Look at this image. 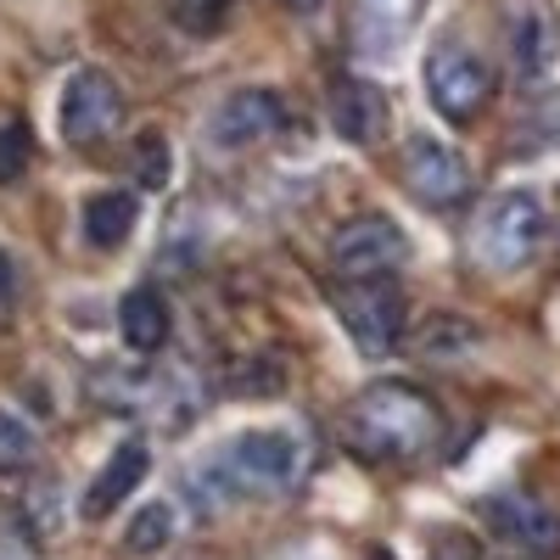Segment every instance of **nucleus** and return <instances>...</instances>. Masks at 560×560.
<instances>
[{
  "label": "nucleus",
  "mask_w": 560,
  "mask_h": 560,
  "mask_svg": "<svg viewBox=\"0 0 560 560\" xmlns=\"http://www.w3.org/2000/svg\"><path fill=\"white\" fill-rule=\"evenodd\" d=\"M427 96L448 124H471L493 96V73L471 45H438L427 62Z\"/></svg>",
  "instance_id": "39448f33"
},
{
  "label": "nucleus",
  "mask_w": 560,
  "mask_h": 560,
  "mask_svg": "<svg viewBox=\"0 0 560 560\" xmlns=\"http://www.w3.org/2000/svg\"><path fill=\"white\" fill-rule=\"evenodd\" d=\"M560 57V23L544 0H522L510 12V62H516L522 79H544Z\"/></svg>",
  "instance_id": "f8f14e48"
},
{
  "label": "nucleus",
  "mask_w": 560,
  "mask_h": 560,
  "mask_svg": "<svg viewBox=\"0 0 560 560\" xmlns=\"http://www.w3.org/2000/svg\"><path fill=\"white\" fill-rule=\"evenodd\" d=\"M124 118V90L102 73V68H79L62 84V102H57V129L73 147H90V140L113 135Z\"/></svg>",
  "instance_id": "0eeeda50"
},
{
  "label": "nucleus",
  "mask_w": 560,
  "mask_h": 560,
  "mask_svg": "<svg viewBox=\"0 0 560 560\" xmlns=\"http://www.w3.org/2000/svg\"><path fill=\"white\" fill-rule=\"evenodd\" d=\"M420 0H359L353 7V51L370 62H393L415 34Z\"/></svg>",
  "instance_id": "9b49d317"
},
{
  "label": "nucleus",
  "mask_w": 560,
  "mask_h": 560,
  "mask_svg": "<svg viewBox=\"0 0 560 560\" xmlns=\"http://www.w3.org/2000/svg\"><path fill=\"white\" fill-rule=\"evenodd\" d=\"M404 258H409V242H404V230H398L387 213L348 219L337 236H331V269H337L342 280H376V275H393Z\"/></svg>",
  "instance_id": "423d86ee"
},
{
  "label": "nucleus",
  "mask_w": 560,
  "mask_h": 560,
  "mask_svg": "<svg viewBox=\"0 0 560 560\" xmlns=\"http://www.w3.org/2000/svg\"><path fill=\"white\" fill-rule=\"evenodd\" d=\"M28 152H34V135H28V124H23V118H0V185L23 179Z\"/></svg>",
  "instance_id": "412c9836"
},
{
  "label": "nucleus",
  "mask_w": 560,
  "mask_h": 560,
  "mask_svg": "<svg viewBox=\"0 0 560 560\" xmlns=\"http://www.w3.org/2000/svg\"><path fill=\"white\" fill-rule=\"evenodd\" d=\"M482 522L516 555H555L560 549V516L533 493H493L482 504Z\"/></svg>",
  "instance_id": "9d476101"
},
{
  "label": "nucleus",
  "mask_w": 560,
  "mask_h": 560,
  "mask_svg": "<svg viewBox=\"0 0 560 560\" xmlns=\"http://www.w3.org/2000/svg\"><path fill=\"white\" fill-rule=\"evenodd\" d=\"M404 185L409 197H420L427 208H459L471 197V168L465 158L438 135H415L404 147Z\"/></svg>",
  "instance_id": "6e6552de"
},
{
  "label": "nucleus",
  "mask_w": 560,
  "mask_h": 560,
  "mask_svg": "<svg viewBox=\"0 0 560 560\" xmlns=\"http://www.w3.org/2000/svg\"><path fill=\"white\" fill-rule=\"evenodd\" d=\"M432 560H482V549H477V538H465V533H443L432 544Z\"/></svg>",
  "instance_id": "5701e85b"
},
{
  "label": "nucleus",
  "mask_w": 560,
  "mask_h": 560,
  "mask_svg": "<svg viewBox=\"0 0 560 560\" xmlns=\"http://www.w3.org/2000/svg\"><path fill=\"white\" fill-rule=\"evenodd\" d=\"M287 124V107H280L275 90H230V96L213 107L208 118V140L224 152H247V147H264V140Z\"/></svg>",
  "instance_id": "1a4fd4ad"
},
{
  "label": "nucleus",
  "mask_w": 560,
  "mask_h": 560,
  "mask_svg": "<svg viewBox=\"0 0 560 560\" xmlns=\"http://www.w3.org/2000/svg\"><path fill=\"white\" fill-rule=\"evenodd\" d=\"M118 331L135 353H158L174 331V314H168V298L158 287H135L124 303H118Z\"/></svg>",
  "instance_id": "2eb2a0df"
},
{
  "label": "nucleus",
  "mask_w": 560,
  "mask_h": 560,
  "mask_svg": "<svg viewBox=\"0 0 560 560\" xmlns=\"http://www.w3.org/2000/svg\"><path fill=\"white\" fill-rule=\"evenodd\" d=\"M135 168H140V185H163L168 179V140L163 135H140Z\"/></svg>",
  "instance_id": "4be33fe9"
},
{
  "label": "nucleus",
  "mask_w": 560,
  "mask_h": 560,
  "mask_svg": "<svg viewBox=\"0 0 560 560\" xmlns=\"http://www.w3.org/2000/svg\"><path fill=\"white\" fill-rule=\"evenodd\" d=\"M0 560H28V555H18V549H0Z\"/></svg>",
  "instance_id": "bb28decb"
},
{
  "label": "nucleus",
  "mask_w": 560,
  "mask_h": 560,
  "mask_svg": "<svg viewBox=\"0 0 560 560\" xmlns=\"http://www.w3.org/2000/svg\"><path fill=\"white\" fill-rule=\"evenodd\" d=\"M303 471H308V443L287 427H253L213 454V477L230 493H287L303 482Z\"/></svg>",
  "instance_id": "f03ea898"
},
{
  "label": "nucleus",
  "mask_w": 560,
  "mask_h": 560,
  "mask_svg": "<svg viewBox=\"0 0 560 560\" xmlns=\"http://www.w3.org/2000/svg\"><path fill=\"white\" fill-rule=\"evenodd\" d=\"M538 242H544V202L533 191H504L477 219V258L499 275L527 269Z\"/></svg>",
  "instance_id": "20e7f679"
},
{
  "label": "nucleus",
  "mask_w": 560,
  "mask_h": 560,
  "mask_svg": "<svg viewBox=\"0 0 560 560\" xmlns=\"http://www.w3.org/2000/svg\"><path fill=\"white\" fill-rule=\"evenodd\" d=\"M292 560H331V555H319V549H303V555H292Z\"/></svg>",
  "instance_id": "a878e982"
},
{
  "label": "nucleus",
  "mask_w": 560,
  "mask_h": 560,
  "mask_svg": "<svg viewBox=\"0 0 560 560\" xmlns=\"http://www.w3.org/2000/svg\"><path fill=\"white\" fill-rule=\"evenodd\" d=\"M168 538H174V504H140L135 516H129V527H124V544H129V555H158V549H168Z\"/></svg>",
  "instance_id": "a211bd4d"
},
{
  "label": "nucleus",
  "mask_w": 560,
  "mask_h": 560,
  "mask_svg": "<svg viewBox=\"0 0 560 560\" xmlns=\"http://www.w3.org/2000/svg\"><path fill=\"white\" fill-rule=\"evenodd\" d=\"M34 459H39V438H34V427H28L23 415L0 409V477H18V471H28Z\"/></svg>",
  "instance_id": "6ab92c4d"
},
{
  "label": "nucleus",
  "mask_w": 560,
  "mask_h": 560,
  "mask_svg": "<svg viewBox=\"0 0 560 560\" xmlns=\"http://www.w3.org/2000/svg\"><path fill=\"white\" fill-rule=\"evenodd\" d=\"M415 348H420V359H459V353L477 348V325L459 319V314H432L415 331Z\"/></svg>",
  "instance_id": "f3484780"
},
{
  "label": "nucleus",
  "mask_w": 560,
  "mask_h": 560,
  "mask_svg": "<svg viewBox=\"0 0 560 560\" xmlns=\"http://www.w3.org/2000/svg\"><path fill=\"white\" fill-rule=\"evenodd\" d=\"M147 471H152V454H147V443L140 438H129V443H118L113 448V459L96 471V482H90V493H84V516L90 522H107L113 510L147 482Z\"/></svg>",
  "instance_id": "4468645a"
},
{
  "label": "nucleus",
  "mask_w": 560,
  "mask_h": 560,
  "mask_svg": "<svg viewBox=\"0 0 560 560\" xmlns=\"http://www.w3.org/2000/svg\"><path fill=\"white\" fill-rule=\"evenodd\" d=\"M292 12H319V0H287Z\"/></svg>",
  "instance_id": "393cba45"
},
{
  "label": "nucleus",
  "mask_w": 560,
  "mask_h": 560,
  "mask_svg": "<svg viewBox=\"0 0 560 560\" xmlns=\"http://www.w3.org/2000/svg\"><path fill=\"white\" fill-rule=\"evenodd\" d=\"M135 219H140V202L129 191H102L84 202V236H90V247H118V242H129Z\"/></svg>",
  "instance_id": "dca6fc26"
},
{
  "label": "nucleus",
  "mask_w": 560,
  "mask_h": 560,
  "mask_svg": "<svg viewBox=\"0 0 560 560\" xmlns=\"http://www.w3.org/2000/svg\"><path fill=\"white\" fill-rule=\"evenodd\" d=\"M230 18H236V0H174V23L185 34H197V39L224 34Z\"/></svg>",
  "instance_id": "aec40b11"
},
{
  "label": "nucleus",
  "mask_w": 560,
  "mask_h": 560,
  "mask_svg": "<svg viewBox=\"0 0 560 560\" xmlns=\"http://www.w3.org/2000/svg\"><path fill=\"white\" fill-rule=\"evenodd\" d=\"M337 319L342 331L359 342V353L382 359L404 342V287L393 275H376V280H342L337 287Z\"/></svg>",
  "instance_id": "7ed1b4c3"
},
{
  "label": "nucleus",
  "mask_w": 560,
  "mask_h": 560,
  "mask_svg": "<svg viewBox=\"0 0 560 560\" xmlns=\"http://www.w3.org/2000/svg\"><path fill=\"white\" fill-rule=\"evenodd\" d=\"M12 303H18V264L0 247V319H12Z\"/></svg>",
  "instance_id": "b1692460"
},
{
  "label": "nucleus",
  "mask_w": 560,
  "mask_h": 560,
  "mask_svg": "<svg viewBox=\"0 0 560 560\" xmlns=\"http://www.w3.org/2000/svg\"><path fill=\"white\" fill-rule=\"evenodd\" d=\"M342 432H348V443L364 459H409V454H420L443 432V415H438V404L420 387L382 382V387H364L348 404Z\"/></svg>",
  "instance_id": "f257e3e1"
},
{
  "label": "nucleus",
  "mask_w": 560,
  "mask_h": 560,
  "mask_svg": "<svg viewBox=\"0 0 560 560\" xmlns=\"http://www.w3.org/2000/svg\"><path fill=\"white\" fill-rule=\"evenodd\" d=\"M387 118H393V107L370 79H342L331 90V129L348 140V147H376V140L387 135Z\"/></svg>",
  "instance_id": "ddd939ff"
}]
</instances>
